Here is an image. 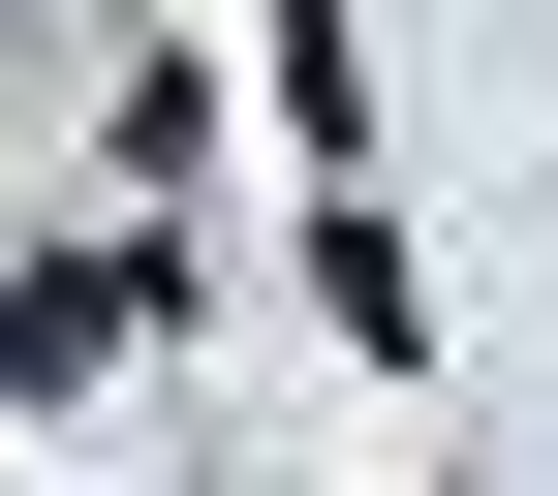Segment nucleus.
<instances>
[{"mask_svg": "<svg viewBox=\"0 0 558 496\" xmlns=\"http://www.w3.org/2000/svg\"><path fill=\"white\" fill-rule=\"evenodd\" d=\"M0 373L94 403V373H124V249H32V279H0Z\"/></svg>", "mask_w": 558, "mask_h": 496, "instance_id": "1", "label": "nucleus"}]
</instances>
